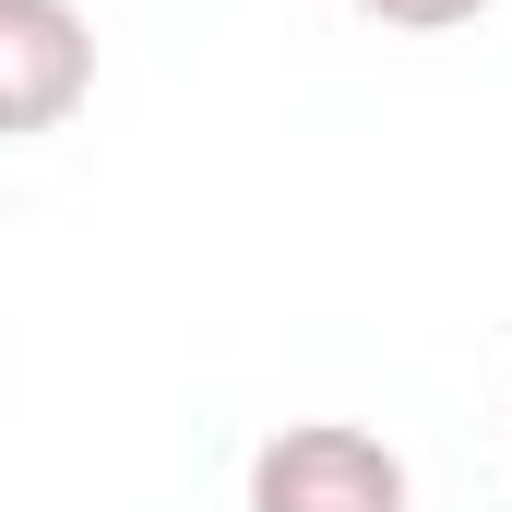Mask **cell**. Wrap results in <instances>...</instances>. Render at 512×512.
<instances>
[{"mask_svg": "<svg viewBox=\"0 0 512 512\" xmlns=\"http://www.w3.org/2000/svg\"><path fill=\"white\" fill-rule=\"evenodd\" d=\"M251 512H405V453L358 417H298L251 453Z\"/></svg>", "mask_w": 512, "mask_h": 512, "instance_id": "6da1fadb", "label": "cell"}, {"mask_svg": "<svg viewBox=\"0 0 512 512\" xmlns=\"http://www.w3.org/2000/svg\"><path fill=\"white\" fill-rule=\"evenodd\" d=\"M96 96V24L72 0H0V143H36Z\"/></svg>", "mask_w": 512, "mask_h": 512, "instance_id": "7a4b0ae2", "label": "cell"}, {"mask_svg": "<svg viewBox=\"0 0 512 512\" xmlns=\"http://www.w3.org/2000/svg\"><path fill=\"white\" fill-rule=\"evenodd\" d=\"M370 24H393V36H453V24H477L489 0H358Z\"/></svg>", "mask_w": 512, "mask_h": 512, "instance_id": "3957f363", "label": "cell"}]
</instances>
